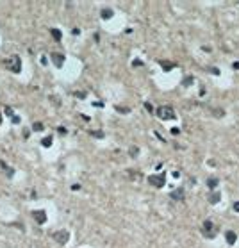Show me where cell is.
<instances>
[{
    "instance_id": "obj_1",
    "label": "cell",
    "mask_w": 239,
    "mask_h": 248,
    "mask_svg": "<svg viewBox=\"0 0 239 248\" xmlns=\"http://www.w3.org/2000/svg\"><path fill=\"white\" fill-rule=\"evenodd\" d=\"M5 66L13 71V73H20V70H22V61H20L18 55H11L9 59H5Z\"/></svg>"
},
{
    "instance_id": "obj_2",
    "label": "cell",
    "mask_w": 239,
    "mask_h": 248,
    "mask_svg": "<svg viewBox=\"0 0 239 248\" xmlns=\"http://www.w3.org/2000/svg\"><path fill=\"white\" fill-rule=\"evenodd\" d=\"M157 116H159L161 120H173V118H175V112H173V109H171V107L162 106V107H159V109H157Z\"/></svg>"
},
{
    "instance_id": "obj_3",
    "label": "cell",
    "mask_w": 239,
    "mask_h": 248,
    "mask_svg": "<svg viewBox=\"0 0 239 248\" xmlns=\"http://www.w3.org/2000/svg\"><path fill=\"white\" fill-rule=\"evenodd\" d=\"M52 237H54L59 245H66L68 239H70V232H68V230H57V232L52 234Z\"/></svg>"
},
{
    "instance_id": "obj_4",
    "label": "cell",
    "mask_w": 239,
    "mask_h": 248,
    "mask_svg": "<svg viewBox=\"0 0 239 248\" xmlns=\"http://www.w3.org/2000/svg\"><path fill=\"white\" fill-rule=\"evenodd\" d=\"M148 182L152 186H155V188H162V186L166 184V177H164V173H161V175H150Z\"/></svg>"
},
{
    "instance_id": "obj_5",
    "label": "cell",
    "mask_w": 239,
    "mask_h": 248,
    "mask_svg": "<svg viewBox=\"0 0 239 248\" xmlns=\"http://www.w3.org/2000/svg\"><path fill=\"white\" fill-rule=\"evenodd\" d=\"M50 59H52V63L55 64V68H61V66L64 64V55L59 54V52H54V54L50 55Z\"/></svg>"
},
{
    "instance_id": "obj_6",
    "label": "cell",
    "mask_w": 239,
    "mask_h": 248,
    "mask_svg": "<svg viewBox=\"0 0 239 248\" xmlns=\"http://www.w3.org/2000/svg\"><path fill=\"white\" fill-rule=\"evenodd\" d=\"M32 218H34L39 225H43V223L47 221V212H45V211H34V212H32Z\"/></svg>"
},
{
    "instance_id": "obj_7",
    "label": "cell",
    "mask_w": 239,
    "mask_h": 248,
    "mask_svg": "<svg viewBox=\"0 0 239 248\" xmlns=\"http://www.w3.org/2000/svg\"><path fill=\"white\" fill-rule=\"evenodd\" d=\"M225 237H227V241L230 243V245H234V243L237 241V236H236V232H232V230H227V232H225Z\"/></svg>"
},
{
    "instance_id": "obj_8",
    "label": "cell",
    "mask_w": 239,
    "mask_h": 248,
    "mask_svg": "<svg viewBox=\"0 0 239 248\" xmlns=\"http://www.w3.org/2000/svg\"><path fill=\"white\" fill-rule=\"evenodd\" d=\"M50 34H52V38H54L55 41H61V39H63V32H61L59 29H50Z\"/></svg>"
},
{
    "instance_id": "obj_9",
    "label": "cell",
    "mask_w": 239,
    "mask_h": 248,
    "mask_svg": "<svg viewBox=\"0 0 239 248\" xmlns=\"http://www.w3.org/2000/svg\"><path fill=\"white\" fill-rule=\"evenodd\" d=\"M112 14H114L112 9H102V13H100L102 20H109V18H112Z\"/></svg>"
},
{
    "instance_id": "obj_10",
    "label": "cell",
    "mask_w": 239,
    "mask_h": 248,
    "mask_svg": "<svg viewBox=\"0 0 239 248\" xmlns=\"http://www.w3.org/2000/svg\"><path fill=\"white\" fill-rule=\"evenodd\" d=\"M171 198H173V200H182V198H184V191H182V189L173 191V193H171Z\"/></svg>"
},
{
    "instance_id": "obj_11",
    "label": "cell",
    "mask_w": 239,
    "mask_h": 248,
    "mask_svg": "<svg viewBox=\"0 0 239 248\" xmlns=\"http://www.w3.org/2000/svg\"><path fill=\"white\" fill-rule=\"evenodd\" d=\"M209 202H211V203H218V202H220V193H212V195L209 196Z\"/></svg>"
},
{
    "instance_id": "obj_12",
    "label": "cell",
    "mask_w": 239,
    "mask_h": 248,
    "mask_svg": "<svg viewBox=\"0 0 239 248\" xmlns=\"http://www.w3.org/2000/svg\"><path fill=\"white\" fill-rule=\"evenodd\" d=\"M207 186H209L211 189H214L216 186H218V179H214V177L212 179H207Z\"/></svg>"
},
{
    "instance_id": "obj_13",
    "label": "cell",
    "mask_w": 239,
    "mask_h": 248,
    "mask_svg": "<svg viewBox=\"0 0 239 248\" xmlns=\"http://www.w3.org/2000/svg\"><path fill=\"white\" fill-rule=\"evenodd\" d=\"M41 145H43V147H50V145H52V136L43 138V139H41Z\"/></svg>"
},
{
    "instance_id": "obj_14",
    "label": "cell",
    "mask_w": 239,
    "mask_h": 248,
    "mask_svg": "<svg viewBox=\"0 0 239 248\" xmlns=\"http://www.w3.org/2000/svg\"><path fill=\"white\" fill-rule=\"evenodd\" d=\"M32 129H34L36 132H41V130H43L45 127H43V123H41V121H36V123H34V125H32Z\"/></svg>"
},
{
    "instance_id": "obj_15",
    "label": "cell",
    "mask_w": 239,
    "mask_h": 248,
    "mask_svg": "<svg viewBox=\"0 0 239 248\" xmlns=\"http://www.w3.org/2000/svg\"><path fill=\"white\" fill-rule=\"evenodd\" d=\"M91 136H93V138L102 139V138H103V132H102V130H91Z\"/></svg>"
},
{
    "instance_id": "obj_16",
    "label": "cell",
    "mask_w": 239,
    "mask_h": 248,
    "mask_svg": "<svg viewBox=\"0 0 239 248\" xmlns=\"http://www.w3.org/2000/svg\"><path fill=\"white\" fill-rule=\"evenodd\" d=\"M129 153H130V157H136V156H138V153H139V148H138V147H130Z\"/></svg>"
},
{
    "instance_id": "obj_17",
    "label": "cell",
    "mask_w": 239,
    "mask_h": 248,
    "mask_svg": "<svg viewBox=\"0 0 239 248\" xmlns=\"http://www.w3.org/2000/svg\"><path fill=\"white\" fill-rule=\"evenodd\" d=\"M161 66H162L166 71H170V68H173V64H171V63H164V61H161Z\"/></svg>"
},
{
    "instance_id": "obj_18",
    "label": "cell",
    "mask_w": 239,
    "mask_h": 248,
    "mask_svg": "<svg viewBox=\"0 0 239 248\" xmlns=\"http://www.w3.org/2000/svg\"><path fill=\"white\" fill-rule=\"evenodd\" d=\"M182 84H184V86H191V84H193V77H186V79L182 80Z\"/></svg>"
},
{
    "instance_id": "obj_19",
    "label": "cell",
    "mask_w": 239,
    "mask_h": 248,
    "mask_svg": "<svg viewBox=\"0 0 239 248\" xmlns=\"http://www.w3.org/2000/svg\"><path fill=\"white\" fill-rule=\"evenodd\" d=\"M116 111H120V112H123V114H125V112H129L130 109H129V107H120V106H116Z\"/></svg>"
},
{
    "instance_id": "obj_20",
    "label": "cell",
    "mask_w": 239,
    "mask_h": 248,
    "mask_svg": "<svg viewBox=\"0 0 239 248\" xmlns=\"http://www.w3.org/2000/svg\"><path fill=\"white\" fill-rule=\"evenodd\" d=\"M5 114H7V116H11V120L14 118V114H13V109H11V107H5Z\"/></svg>"
},
{
    "instance_id": "obj_21",
    "label": "cell",
    "mask_w": 239,
    "mask_h": 248,
    "mask_svg": "<svg viewBox=\"0 0 239 248\" xmlns=\"http://www.w3.org/2000/svg\"><path fill=\"white\" fill-rule=\"evenodd\" d=\"M225 114V111H221V109H216L214 111V116H223Z\"/></svg>"
},
{
    "instance_id": "obj_22",
    "label": "cell",
    "mask_w": 239,
    "mask_h": 248,
    "mask_svg": "<svg viewBox=\"0 0 239 248\" xmlns=\"http://www.w3.org/2000/svg\"><path fill=\"white\" fill-rule=\"evenodd\" d=\"M75 97H79V98H86V93H84V91H79V93H75Z\"/></svg>"
},
{
    "instance_id": "obj_23",
    "label": "cell",
    "mask_w": 239,
    "mask_h": 248,
    "mask_svg": "<svg viewBox=\"0 0 239 248\" xmlns=\"http://www.w3.org/2000/svg\"><path fill=\"white\" fill-rule=\"evenodd\" d=\"M144 109H147L148 112H152V111H153V107H152V104H148V102H147V104H144Z\"/></svg>"
},
{
    "instance_id": "obj_24",
    "label": "cell",
    "mask_w": 239,
    "mask_h": 248,
    "mask_svg": "<svg viewBox=\"0 0 239 248\" xmlns=\"http://www.w3.org/2000/svg\"><path fill=\"white\" fill-rule=\"evenodd\" d=\"M14 175V170L13 168H7V177H13Z\"/></svg>"
},
{
    "instance_id": "obj_25",
    "label": "cell",
    "mask_w": 239,
    "mask_h": 248,
    "mask_svg": "<svg viewBox=\"0 0 239 248\" xmlns=\"http://www.w3.org/2000/svg\"><path fill=\"white\" fill-rule=\"evenodd\" d=\"M211 73H214V75H220V70H218V68H211Z\"/></svg>"
},
{
    "instance_id": "obj_26",
    "label": "cell",
    "mask_w": 239,
    "mask_h": 248,
    "mask_svg": "<svg viewBox=\"0 0 239 248\" xmlns=\"http://www.w3.org/2000/svg\"><path fill=\"white\" fill-rule=\"evenodd\" d=\"M234 211H236V212H239V202H236V203H234Z\"/></svg>"
},
{
    "instance_id": "obj_27",
    "label": "cell",
    "mask_w": 239,
    "mask_h": 248,
    "mask_svg": "<svg viewBox=\"0 0 239 248\" xmlns=\"http://www.w3.org/2000/svg\"><path fill=\"white\" fill-rule=\"evenodd\" d=\"M57 130H59V132H61V134H66V129H64V127H59V129H57Z\"/></svg>"
},
{
    "instance_id": "obj_28",
    "label": "cell",
    "mask_w": 239,
    "mask_h": 248,
    "mask_svg": "<svg viewBox=\"0 0 239 248\" xmlns=\"http://www.w3.org/2000/svg\"><path fill=\"white\" fill-rule=\"evenodd\" d=\"M232 66H234V70H239V63H234Z\"/></svg>"
},
{
    "instance_id": "obj_29",
    "label": "cell",
    "mask_w": 239,
    "mask_h": 248,
    "mask_svg": "<svg viewBox=\"0 0 239 248\" xmlns=\"http://www.w3.org/2000/svg\"><path fill=\"white\" fill-rule=\"evenodd\" d=\"M0 125H2V114H0Z\"/></svg>"
}]
</instances>
